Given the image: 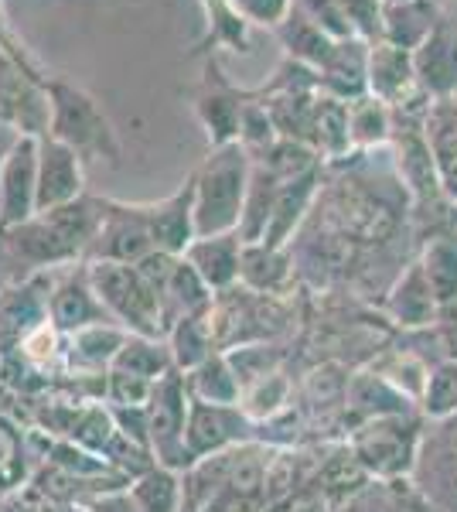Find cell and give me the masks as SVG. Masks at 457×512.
<instances>
[{"label":"cell","instance_id":"9","mask_svg":"<svg viewBox=\"0 0 457 512\" xmlns=\"http://www.w3.org/2000/svg\"><path fill=\"white\" fill-rule=\"evenodd\" d=\"M191 99H195V117L202 120L205 134H209V144L212 147L236 144L239 117H243V106H246L249 93L239 86H232L215 55H209V62H205L202 86L195 89Z\"/></svg>","mask_w":457,"mask_h":512},{"label":"cell","instance_id":"39","mask_svg":"<svg viewBox=\"0 0 457 512\" xmlns=\"http://www.w3.org/2000/svg\"><path fill=\"white\" fill-rule=\"evenodd\" d=\"M294 7L297 11H304L314 24H321L331 38H352L355 35L342 0H294Z\"/></svg>","mask_w":457,"mask_h":512},{"label":"cell","instance_id":"47","mask_svg":"<svg viewBox=\"0 0 457 512\" xmlns=\"http://www.w3.org/2000/svg\"><path fill=\"white\" fill-rule=\"evenodd\" d=\"M0 45L11 48V52H24V48L18 45V41L11 38V31H7V24H4V0H0Z\"/></svg>","mask_w":457,"mask_h":512},{"label":"cell","instance_id":"6","mask_svg":"<svg viewBox=\"0 0 457 512\" xmlns=\"http://www.w3.org/2000/svg\"><path fill=\"white\" fill-rule=\"evenodd\" d=\"M188 407H191V396L185 390L181 373L164 376L154 386L151 403H147V448H151L154 465L171 468V472L181 475L191 468Z\"/></svg>","mask_w":457,"mask_h":512},{"label":"cell","instance_id":"17","mask_svg":"<svg viewBox=\"0 0 457 512\" xmlns=\"http://www.w3.org/2000/svg\"><path fill=\"white\" fill-rule=\"evenodd\" d=\"M321 192V164L304 175L290 178L280 185L277 202H273L270 222H267V233H263L260 243L263 246H277V250H290L294 243V233L304 226L307 212H311L314 198Z\"/></svg>","mask_w":457,"mask_h":512},{"label":"cell","instance_id":"16","mask_svg":"<svg viewBox=\"0 0 457 512\" xmlns=\"http://www.w3.org/2000/svg\"><path fill=\"white\" fill-rule=\"evenodd\" d=\"M386 315L393 325L406 328V332H417V328H430L440 321V301L430 287L427 274H423L420 260L406 263V270L393 280V287L386 291Z\"/></svg>","mask_w":457,"mask_h":512},{"label":"cell","instance_id":"25","mask_svg":"<svg viewBox=\"0 0 457 512\" xmlns=\"http://www.w3.org/2000/svg\"><path fill=\"white\" fill-rule=\"evenodd\" d=\"M273 35L284 45L287 59L311 65V69H321V65L328 62L331 48H335V41H338V38H331L321 24H314L307 18L304 11H297V7H290V14L273 28Z\"/></svg>","mask_w":457,"mask_h":512},{"label":"cell","instance_id":"3","mask_svg":"<svg viewBox=\"0 0 457 512\" xmlns=\"http://www.w3.org/2000/svg\"><path fill=\"white\" fill-rule=\"evenodd\" d=\"M427 417L420 410L400 417H379L365 420L355 431L348 451L355 454V461L362 465V472L372 482H396V478H410L413 465H417L420 441Z\"/></svg>","mask_w":457,"mask_h":512},{"label":"cell","instance_id":"2","mask_svg":"<svg viewBox=\"0 0 457 512\" xmlns=\"http://www.w3.org/2000/svg\"><path fill=\"white\" fill-rule=\"evenodd\" d=\"M48 99H52L48 137L72 147L82 161H106L113 168L123 161V140L93 93L62 76H48Z\"/></svg>","mask_w":457,"mask_h":512},{"label":"cell","instance_id":"30","mask_svg":"<svg viewBox=\"0 0 457 512\" xmlns=\"http://www.w3.org/2000/svg\"><path fill=\"white\" fill-rule=\"evenodd\" d=\"M290 277V250L263 243H243V263H239V284L253 294H277Z\"/></svg>","mask_w":457,"mask_h":512},{"label":"cell","instance_id":"11","mask_svg":"<svg viewBox=\"0 0 457 512\" xmlns=\"http://www.w3.org/2000/svg\"><path fill=\"white\" fill-rule=\"evenodd\" d=\"M253 420L243 407H212V403H195L188 407V454L191 465L212 454L232 451L239 444L253 441Z\"/></svg>","mask_w":457,"mask_h":512},{"label":"cell","instance_id":"26","mask_svg":"<svg viewBox=\"0 0 457 512\" xmlns=\"http://www.w3.org/2000/svg\"><path fill=\"white\" fill-rule=\"evenodd\" d=\"M311 147L324 161H338L352 154V137H348V103L335 96H318L311 123Z\"/></svg>","mask_w":457,"mask_h":512},{"label":"cell","instance_id":"24","mask_svg":"<svg viewBox=\"0 0 457 512\" xmlns=\"http://www.w3.org/2000/svg\"><path fill=\"white\" fill-rule=\"evenodd\" d=\"M185 379V390L195 403H212V407H239L243 403V383L232 369L226 352H215L202 366H195Z\"/></svg>","mask_w":457,"mask_h":512},{"label":"cell","instance_id":"13","mask_svg":"<svg viewBox=\"0 0 457 512\" xmlns=\"http://www.w3.org/2000/svg\"><path fill=\"white\" fill-rule=\"evenodd\" d=\"M86 195V161L55 137L38 140V212H52Z\"/></svg>","mask_w":457,"mask_h":512},{"label":"cell","instance_id":"14","mask_svg":"<svg viewBox=\"0 0 457 512\" xmlns=\"http://www.w3.org/2000/svg\"><path fill=\"white\" fill-rule=\"evenodd\" d=\"M365 82H369V96L382 99L393 110L403 106L430 103L417 89V69H413V52L389 41H372L369 45V69H365Z\"/></svg>","mask_w":457,"mask_h":512},{"label":"cell","instance_id":"46","mask_svg":"<svg viewBox=\"0 0 457 512\" xmlns=\"http://www.w3.org/2000/svg\"><path fill=\"white\" fill-rule=\"evenodd\" d=\"M284 512H331V506L324 499H301V502H294L290 509Z\"/></svg>","mask_w":457,"mask_h":512},{"label":"cell","instance_id":"35","mask_svg":"<svg viewBox=\"0 0 457 512\" xmlns=\"http://www.w3.org/2000/svg\"><path fill=\"white\" fill-rule=\"evenodd\" d=\"M420 414L427 420L457 414V359H440L437 366H430L427 386L420 396Z\"/></svg>","mask_w":457,"mask_h":512},{"label":"cell","instance_id":"32","mask_svg":"<svg viewBox=\"0 0 457 512\" xmlns=\"http://www.w3.org/2000/svg\"><path fill=\"white\" fill-rule=\"evenodd\" d=\"M396 113L376 96H362L348 103V137H352V151H372L393 140Z\"/></svg>","mask_w":457,"mask_h":512},{"label":"cell","instance_id":"4","mask_svg":"<svg viewBox=\"0 0 457 512\" xmlns=\"http://www.w3.org/2000/svg\"><path fill=\"white\" fill-rule=\"evenodd\" d=\"M86 277L93 284L99 304L106 308L116 325L127 328L130 335H151L164 338V311L161 297L137 267L130 263H103L93 260L86 263Z\"/></svg>","mask_w":457,"mask_h":512},{"label":"cell","instance_id":"44","mask_svg":"<svg viewBox=\"0 0 457 512\" xmlns=\"http://www.w3.org/2000/svg\"><path fill=\"white\" fill-rule=\"evenodd\" d=\"M342 512H382V495H379V482L365 485L362 492H355L348 499V506Z\"/></svg>","mask_w":457,"mask_h":512},{"label":"cell","instance_id":"5","mask_svg":"<svg viewBox=\"0 0 457 512\" xmlns=\"http://www.w3.org/2000/svg\"><path fill=\"white\" fill-rule=\"evenodd\" d=\"M0 123L14 127L21 137H48L52 99L48 76L28 52H11L0 45Z\"/></svg>","mask_w":457,"mask_h":512},{"label":"cell","instance_id":"31","mask_svg":"<svg viewBox=\"0 0 457 512\" xmlns=\"http://www.w3.org/2000/svg\"><path fill=\"white\" fill-rule=\"evenodd\" d=\"M127 338L130 332L116 325V321L89 325V328H82V332L69 335V359L76 362L79 369H103V373H110L113 359L120 355Z\"/></svg>","mask_w":457,"mask_h":512},{"label":"cell","instance_id":"12","mask_svg":"<svg viewBox=\"0 0 457 512\" xmlns=\"http://www.w3.org/2000/svg\"><path fill=\"white\" fill-rule=\"evenodd\" d=\"M413 69H417V89L423 99L457 96V18L440 14L423 45L413 52Z\"/></svg>","mask_w":457,"mask_h":512},{"label":"cell","instance_id":"48","mask_svg":"<svg viewBox=\"0 0 457 512\" xmlns=\"http://www.w3.org/2000/svg\"><path fill=\"white\" fill-rule=\"evenodd\" d=\"M447 198H451V205H454V209H457V192H451V195H447Z\"/></svg>","mask_w":457,"mask_h":512},{"label":"cell","instance_id":"21","mask_svg":"<svg viewBox=\"0 0 457 512\" xmlns=\"http://www.w3.org/2000/svg\"><path fill=\"white\" fill-rule=\"evenodd\" d=\"M423 134H427L430 154H434L444 195L457 192V96L437 99L423 113Z\"/></svg>","mask_w":457,"mask_h":512},{"label":"cell","instance_id":"23","mask_svg":"<svg viewBox=\"0 0 457 512\" xmlns=\"http://www.w3.org/2000/svg\"><path fill=\"white\" fill-rule=\"evenodd\" d=\"M348 410L362 420H379V417H400L420 410L403 390H396L382 373H359L348 383Z\"/></svg>","mask_w":457,"mask_h":512},{"label":"cell","instance_id":"40","mask_svg":"<svg viewBox=\"0 0 457 512\" xmlns=\"http://www.w3.org/2000/svg\"><path fill=\"white\" fill-rule=\"evenodd\" d=\"M382 512H434L427 495L417 489L413 478H396V482H379Z\"/></svg>","mask_w":457,"mask_h":512},{"label":"cell","instance_id":"18","mask_svg":"<svg viewBox=\"0 0 457 512\" xmlns=\"http://www.w3.org/2000/svg\"><path fill=\"white\" fill-rule=\"evenodd\" d=\"M147 216H151V236L154 250L185 256V250L198 239L195 229V185L191 178L178 188L174 195L161 198V202L147 205Z\"/></svg>","mask_w":457,"mask_h":512},{"label":"cell","instance_id":"43","mask_svg":"<svg viewBox=\"0 0 457 512\" xmlns=\"http://www.w3.org/2000/svg\"><path fill=\"white\" fill-rule=\"evenodd\" d=\"M86 512H137V506H134V499H130V492L123 489V492H103V495H96V499L89 502Z\"/></svg>","mask_w":457,"mask_h":512},{"label":"cell","instance_id":"20","mask_svg":"<svg viewBox=\"0 0 457 512\" xmlns=\"http://www.w3.org/2000/svg\"><path fill=\"white\" fill-rule=\"evenodd\" d=\"M369 45L359 35L352 38H338L331 48L328 62L318 69L321 76V93L355 103V99L369 96V82H365V69H369Z\"/></svg>","mask_w":457,"mask_h":512},{"label":"cell","instance_id":"10","mask_svg":"<svg viewBox=\"0 0 457 512\" xmlns=\"http://www.w3.org/2000/svg\"><path fill=\"white\" fill-rule=\"evenodd\" d=\"M38 216V137H21L0 168V229Z\"/></svg>","mask_w":457,"mask_h":512},{"label":"cell","instance_id":"8","mask_svg":"<svg viewBox=\"0 0 457 512\" xmlns=\"http://www.w3.org/2000/svg\"><path fill=\"white\" fill-rule=\"evenodd\" d=\"M147 253H154V236H151V216L147 205H127V202H103V222L93 239L86 263L103 260V263H140Z\"/></svg>","mask_w":457,"mask_h":512},{"label":"cell","instance_id":"42","mask_svg":"<svg viewBox=\"0 0 457 512\" xmlns=\"http://www.w3.org/2000/svg\"><path fill=\"white\" fill-rule=\"evenodd\" d=\"M24 465H21V437L14 434V427H7L0 420V489L14 485L21 478Z\"/></svg>","mask_w":457,"mask_h":512},{"label":"cell","instance_id":"45","mask_svg":"<svg viewBox=\"0 0 457 512\" xmlns=\"http://www.w3.org/2000/svg\"><path fill=\"white\" fill-rule=\"evenodd\" d=\"M21 140V134L14 127H7V123H0V168H4V161H7V154L14 151V144Z\"/></svg>","mask_w":457,"mask_h":512},{"label":"cell","instance_id":"28","mask_svg":"<svg viewBox=\"0 0 457 512\" xmlns=\"http://www.w3.org/2000/svg\"><path fill=\"white\" fill-rule=\"evenodd\" d=\"M164 338H168L174 369H178L181 376L191 373L195 366H202L209 355H215V328L209 315H191V318L174 321Z\"/></svg>","mask_w":457,"mask_h":512},{"label":"cell","instance_id":"34","mask_svg":"<svg viewBox=\"0 0 457 512\" xmlns=\"http://www.w3.org/2000/svg\"><path fill=\"white\" fill-rule=\"evenodd\" d=\"M277 140H280V130L270 117V106L263 103L256 93H249L246 106H243V117H239V140L236 144L256 161V158H263V154H270L273 147H277Z\"/></svg>","mask_w":457,"mask_h":512},{"label":"cell","instance_id":"22","mask_svg":"<svg viewBox=\"0 0 457 512\" xmlns=\"http://www.w3.org/2000/svg\"><path fill=\"white\" fill-rule=\"evenodd\" d=\"M437 0H396V4H382V41L400 45L406 52H417L423 38L434 31L440 21Z\"/></svg>","mask_w":457,"mask_h":512},{"label":"cell","instance_id":"1","mask_svg":"<svg viewBox=\"0 0 457 512\" xmlns=\"http://www.w3.org/2000/svg\"><path fill=\"white\" fill-rule=\"evenodd\" d=\"M253 175V158L239 144L212 147L202 168L191 175L195 185V229L198 236L236 233Z\"/></svg>","mask_w":457,"mask_h":512},{"label":"cell","instance_id":"37","mask_svg":"<svg viewBox=\"0 0 457 512\" xmlns=\"http://www.w3.org/2000/svg\"><path fill=\"white\" fill-rule=\"evenodd\" d=\"M287 393H290V383L277 373V369H273V373L260 376L256 383L246 386L243 403H239V407L246 410V417L253 420V424L256 420H270L287 407Z\"/></svg>","mask_w":457,"mask_h":512},{"label":"cell","instance_id":"15","mask_svg":"<svg viewBox=\"0 0 457 512\" xmlns=\"http://www.w3.org/2000/svg\"><path fill=\"white\" fill-rule=\"evenodd\" d=\"M103 321H113L106 315V308L99 304V297L93 291L86 277V263L82 270H72L55 284V291L48 294V325L55 328L58 335H76L89 325H103Z\"/></svg>","mask_w":457,"mask_h":512},{"label":"cell","instance_id":"7","mask_svg":"<svg viewBox=\"0 0 457 512\" xmlns=\"http://www.w3.org/2000/svg\"><path fill=\"white\" fill-rule=\"evenodd\" d=\"M410 478L434 512H457V414L427 420Z\"/></svg>","mask_w":457,"mask_h":512},{"label":"cell","instance_id":"29","mask_svg":"<svg viewBox=\"0 0 457 512\" xmlns=\"http://www.w3.org/2000/svg\"><path fill=\"white\" fill-rule=\"evenodd\" d=\"M137 512H181L185 509V478L171 468H147L144 475L130 478L127 485Z\"/></svg>","mask_w":457,"mask_h":512},{"label":"cell","instance_id":"33","mask_svg":"<svg viewBox=\"0 0 457 512\" xmlns=\"http://www.w3.org/2000/svg\"><path fill=\"white\" fill-rule=\"evenodd\" d=\"M417 260L430 280V287H434L440 311L457 304V236L451 233L430 236Z\"/></svg>","mask_w":457,"mask_h":512},{"label":"cell","instance_id":"38","mask_svg":"<svg viewBox=\"0 0 457 512\" xmlns=\"http://www.w3.org/2000/svg\"><path fill=\"white\" fill-rule=\"evenodd\" d=\"M154 386L157 383H151V379L110 369V373H106V400H110L113 407H147L154 396Z\"/></svg>","mask_w":457,"mask_h":512},{"label":"cell","instance_id":"41","mask_svg":"<svg viewBox=\"0 0 457 512\" xmlns=\"http://www.w3.org/2000/svg\"><path fill=\"white\" fill-rule=\"evenodd\" d=\"M229 4L236 7V14L246 24H260V28L273 31L290 14L294 0H229Z\"/></svg>","mask_w":457,"mask_h":512},{"label":"cell","instance_id":"27","mask_svg":"<svg viewBox=\"0 0 457 512\" xmlns=\"http://www.w3.org/2000/svg\"><path fill=\"white\" fill-rule=\"evenodd\" d=\"M110 369L151 379V383H161L164 376L178 373L171 359V349H168V338H151V335H130Z\"/></svg>","mask_w":457,"mask_h":512},{"label":"cell","instance_id":"19","mask_svg":"<svg viewBox=\"0 0 457 512\" xmlns=\"http://www.w3.org/2000/svg\"><path fill=\"white\" fill-rule=\"evenodd\" d=\"M185 263L205 280L212 294H226L239 284V263H243V239L239 233L198 236L185 250Z\"/></svg>","mask_w":457,"mask_h":512},{"label":"cell","instance_id":"36","mask_svg":"<svg viewBox=\"0 0 457 512\" xmlns=\"http://www.w3.org/2000/svg\"><path fill=\"white\" fill-rule=\"evenodd\" d=\"M209 14V35H205V52L212 48H229V52H249V24L239 18L229 0H202Z\"/></svg>","mask_w":457,"mask_h":512}]
</instances>
